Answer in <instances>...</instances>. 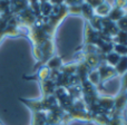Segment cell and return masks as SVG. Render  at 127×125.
Segmentation results:
<instances>
[{
    "mask_svg": "<svg viewBox=\"0 0 127 125\" xmlns=\"http://www.w3.org/2000/svg\"><path fill=\"white\" fill-rule=\"evenodd\" d=\"M103 56L100 53H85L81 54V60L88 66L90 70L92 69H97L98 66L101 64Z\"/></svg>",
    "mask_w": 127,
    "mask_h": 125,
    "instance_id": "1",
    "label": "cell"
},
{
    "mask_svg": "<svg viewBox=\"0 0 127 125\" xmlns=\"http://www.w3.org/2000/svg\"><path fill=\"white\" fill-rule=\"evenodd\" d=\"M99 73V77H100V85L105 84L107 81H109L110 78H114L115 76H117V73L115 70L114 67L107 65L106 63H101L97 68Z\"/></svg>",
    "mask_w": 127,
    "mask_h": 125,
    "instance_id": "2",
    "label": "cell"
},
{
    "mask_svg": "<svg viewBox=\"0 0 127 125\" xmlns=\"http://www.w3.org/2000/svg\"><path fill=\"white\" fill-rule=\"evenodd\" d=\"M119 31L118 27H117L116 22L109 20L107 17L101 18V33L105 34L106 36L110 38H114Z\"/></svg>",
    "mask_w": 127,
    "mask_h": 125,
    "instance_id": "3",
    "label": "cell"
},
{
    "mask_svg": "<svg viewBox=\"0 0 127 125\" xmlns=\"http://www.w3.org/2000/svg\"><path fill=\"white\" fill-rule=\"evenodd\" d=\"M99 40V31L94 29L89 25V22L86 21L85 25V45H95L96 46L97 42Z\"/></svg>",
    "mask_w": 127,
    "mask_h": 125,
    "instance_id": "4",
    "label": "cell"
},
{
    "mask_svg": "<svg viewBox=\"0 0 127 125\" xmlns=\"http://www.w3.org/2000/svg\"><path fill=\"white\" fill-rule=\"evenodd\" d=\"M37 18L38 17L36 16V13L33 12L30 8H27V9H25V10L20 11V20H21L25 26H27V27L33 26V25L36 24V21H37Z\"/></svg>",
    "mask_w": 127,
    "mask_h": 125,
    "instance_id": "5",
    "label": "cell"
},
{
    "mask_svg": "<svg viewBox=\"0 0 127 125\" xmlns=\"http://www.w3.org/2000/svg\"><path fill=\"white\" fill-rule=\"evenodd\" d=\"M50 74H51V70L49 69L46 65H42V66H40V68L37 70V73H36L33 76H31V77L25 76V78L26 79H37L39 83H41V82L47 81V79L50 78Z\"/></svg>",
    "mask_w": 127,
    "mask_h": 125,
    "instance_id": "6",
    "label": "cell"
},
{
    "mask_svg": "<svg viewBox=\"0 0 127 125\" xmlns=\"http://www.w3.org/2000/svg\"><path fill=\"white\" fill-rule=\"evenodd\" d=\"M40 86H41V90H42V97L54 95L56 88H57L56 82L53 81V79H50V78L47 79V81L41 82V83H40Z\"/></svg>",
    "mask_w": 127,
    "mask_h": 125,
    "instance_id": "7",
    "label": "cell"
},
{
    "mask_svg": "<svg viewBox=\"0 0 127 125\" xmlns=\"http://www.w3.org/2000/svg\"><path fill=\"white\" fill-rule=\"evenodd\" d=\"M112 8H113L112 4L104 1L103 3H100L98 7H96V8L94 9V15L99 18H106V17H108Z\"/></svg>",
    "mask_w": 127,
    "mask_h": 125,
    "instance_id": "8",
    "label": "cell"
},
{
    "mask_svg": "<svg viewBox=\"0 0 127 125\" xmlns=\"http://www.w3.org/2000/svg\"><path fill=\"white\" fill-rule=\"evenodd\" d=\"M45 65L50 70H59L60 67H62L64 64H63L62 57H59V56H57V55H54L53 57L47 60V63L45 64Z\"/></svg>",
    "mask_w": 127,
    "mask_h": 125,
    "instance_id": "9",
    "label": "cell"
},
{
    "mask_svg": "<svg viewBox=\"0 0 127 125\" xmlns=\"http://www.w3.org/2000/svg\"><path fill=\"white\" fill-rule=\"evenodd\" d=\"M32 125H47V112H32Z\"/></svg>",
    "mask_w": 127,
    "mask_h": 125,
    "instance_id": "10",
    "label": "cell"
},
{
    "mask_svg": "<svg viewBox=\"0 0 127 125\" xmlns=\"http://www.w3.org/2000/svg\"><path fill=\"white\" fill-rule=\"evenodd\" d=\"M125 15H126V10H125V9H119V8H116V7H113L107 18L109 20H112V21L117 22L119 19H121V18H123Z\"/></svg>",
    "mask_w": 127,
    "mask_h": 125,
    "instance_id": "11",
    "label": "cell"
},
{
    "mask_svg": "<svg viewBox=\"0 0 127 125\" xmlns=\"http://www.w3.org/2000/svg\"><path fill=\"white\" fill-rule=\"evenodd\" d=\"M87 81L89 82L92 85H94L95 87H98L100 85V77H99V73L97 69H92L87 75Z\"/></svg>",
    "mask_w": 127,
    "mask_h": 125,
    "instance_id": "12",
    "label": "cell"
},
{
    "mask_svg": "<svg viewBox=\"0 0 127 125\" xmlns=\"http://www.w3.org/2000/svg\"><path fill=\"white\" fill-rule=\"evenodd\" d=\"M115 70H116L117 75H124L127 72V56H121L117 65L115 66Z\"/></svg>",
    "mask_w": 127,
    "mask_h": 125,
    "instance_id": "13",
    "label": "cell"
},
{
    "mask_svg": "<svg viewBox=\"0 0 127 125\" xmlns=\"http://www.w3.org/2000/svg\"><path fill=\"white\" fill-rule=\"evenodd\" d=\"M119 58H121V56H119L118 54H116L115 51H110L107 55H105L104 59H105V63L107 64V65L112 66V67H115V66L117 65V63H118Z\"/></svg>",
    "mask_w": 127,
    "mask_h": 125,
    "instance_id": "14",
    "label": "cell"
},
{
    "mask_svg": "<svg viewBox=\"0 0 127 125\" xmlns=\"http://www.w3.org/2000/svg\"><path fill=\"white\" fill-rule=\"evenodd\" d=\"M53 8H54V6L49 1L40 2V6H39L40 15H41L42 17H48V16H50L51 12H53Z\"/></svg>",
    "mask_w": 127,
    "mask_h": 125,
    "instance_id": "15",
    "label": "cell"
},
{
    "mask_svg": "<svg viewBox=\"0 0 127 125\" xmlns=\"http://www.w3.org/2000/svg\"><path fill=\"white\" fill-rule=\"evenodd\" d=\"M80 9H81V13H80V15H84L86 21H88L90 18H93L95 16L94 15V8H92V7H90L88 3H86V2H84V3L81 4Z\"/></svg>",
    "mask_w": 127,
    "mask_h": 125,
    "instance_id": "16",
    "label": "cell"
},
{
    "mask_svg": "<svg viewBox=\"0 0 127 125\" xmlns=\"http://www.w3.org/2000/svg\"><path fill=\"white\" fill-rule=\"evenodd\" d=\"M113 42L117 45H124L127 46V31H122L119 30L117 35L113 38Z\"/></svg>",
    "mask_w": 127,
    "mask_h": 125,
    "instance_id": "17",
    "label": "cell"
},
{
    "mask_svg": "<svg viewBox=\"0 0 127 125\" xmlns=\"http://www.w3.org/2000/svg\"><path fill=\"white\" fill-rule=\"evenodd\" d=\"M89 25L93 27L94 29H96L97 31H101V18L97 17V16H94L93 18H90L88 20Z\"/></svg>",
    "mask_w": 127,
    "mask_h": 125,
    "instance_id": "18",
    "label": "cell"
},
{
    "mask_svg": "<svg viewBox=\"0 0 127 125\" xmlns=\"http://www.w3.org/2000/svg\"><path fill=\"white\" fill-rule=\"evenodd\" d=\"M113 51L118 54L119 56H127V46L114 44V49H113Z\"/></svg>",
    "mask_w": 127,
    "mask_h": 125,
    "instance_id": "19",
    "label": "cell"
},
{
    "mask_svg": "<svg viewBox=\"0 0 127 125\" xmlns=\"http://www.w3.org/2000/svg\"><path fill=\"white\" fill-rule=\"evenodd\" d=\"M116 25H117V27H118L119 30L127 31V17L126 16H124L123 18H121V19L116 22Z\"/></svg>",
    "mask_w": 127,
    "mask_h": 125,
    "instance_id": "20",
    "label": "cell"
},
{
    "mask_svg": "<svg viewBox=\"0 0 127 125\" xmlns=\"http://www.w3.org/2000/svg\"><path fill=\"white\" fill-rule=\"evenodd\" d=\"M113 7H116L119 9H127V0H114Z\"/></svg>",
    "mask_w": 127,
    "mask_h": 125,
    "instance_id": "21",
    "label": "cell"
},
{
    "mask_svg": "<svg viewBox=\"0 0 127 125\" xmlns=\"http://www.w3.org/2000/svg\"><path fill=\"white\" fill-rule=\"evenodd\" d=\"M121 92H123V93H127V72H126L124 75H122Z\"/></svg>",
    "mask_w": 127,
    "mask_h": 125,
    "instance_id": "22",
    "label": "cell"
},
{
    "mask_svg": "<svg viewBox=\"0 0 127 125\" xmlns=\"http://www.w3.org/2000/svg\"><path fill=\"white\" fill-rule=\"evenodd\" d=\"M67 7H68V13H71V15H80L81 13L80 6H67Z\"/></svg>",
    "mask_w": 127,
    "mask_h": 125,
    "instance_id": "23",
    "label": "cell"
},
{
    "mask_svg": "<svg viewBox=\"0 0 127 125\" xmlns=\"http://www.w3.org/2000/svg\"><path fill=\"white\" fill-rule=\"evenodd\" d=\"M105 1V0H84V2H86V3H88L92 8H96V7H98L100 3H103V2Z\"/></svg>",
    "mask_w": 127,
    "mask_h": 125,
    "instance_id": "24",
    "label": "cell"
},
{
    "mask_svg": "<svg viewBox=\"0 0 127 125\" xmlns=\"http://www.w3.org/2000/svg\"><path fill=\"white\" fill-rule=\"evenodd\" d=\"M84 0H65L66 6H81Z\"/></svg>",
    "mask_w": 127,
    "mask_h": 125,
    "instance_id": "25",
    "label": "cell"
},
{
    "mask_svg": "<svg viewBox=\"0 0 127 125\" xmlns=\"http://www.w3.org/2000/svg\"><path fill=\"white\" fill-rule=\"evenodd\" d=\"M53 6H62V4L65 3V0H49Z\"/></svg>",
    "mask_w": 127,
    "mask_h": 125,
    "instance_id": "26",
    "label": "cell"
},
{
    "mask_svg": "<svg viewBox=\"0 0 127 125\" xmlns=\"http://www.w3.org/2000/svg\"><path fill=\"white\" fill-rule=\"evenodd\" d=\"M46 1H49V0H39V2H46Z\"/></svg>",
    "mask_w": 127,
    "mask_h": 125,
    "instance_id": "27",
    "label": "cell"
},
{
    "mask_svg": "<svg viewBox=\"0 0 127 125\" xmlns=\"http://www.w3.org/2000/svg\"><path fill=\"white\" fill-rule=\"evenodd\" d=\"M0 125H4V124H3V123H2V122H1V121H0Z\"/></svg>",
    "mask_w": 127,
    "mask_h": 125,
    "instance_id": "28",
    "label": "cell"
},
{
    "mask_svg": "<svg viewBox=\"0 0 127 125\" xmlns=\"http://www.w3.org/2000/svg\"><path fill=\"white\" fill-rule=\"evenodd\" d=\"M125 16H126V17H127V11H126V15H125Z\"/></svg>",
    "mask_w": 127,
    "mask_h": 125,
    "instance_id": "29",
    "label": "cell"
}]
</instances>
